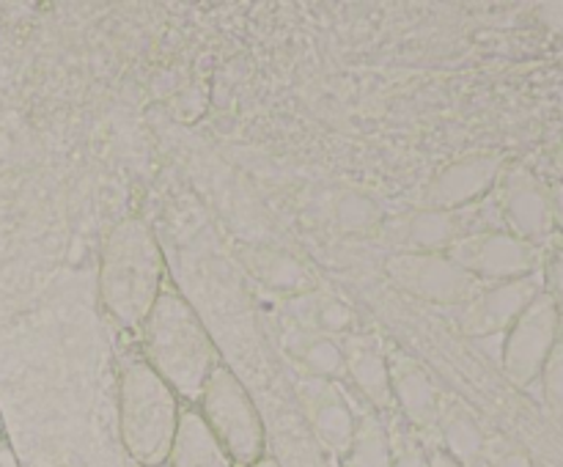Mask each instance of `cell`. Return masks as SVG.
Masks as SVG:
<instances>
[{
	"label": "cell",
	"mask_w": 563,
	"mask_h": 467,
	"mask_svg": "<svg viewBox=\"0 0 563 467\" xmlns=\"http://www.w3.org/2000/svg\"><path fill=\"white\" fill-rule=\"evenodd\" d=\"M141 355L170 385L179 399L198 401L203 385L220 366V352L207 324L181 291H159L157 302L143 319Z\"/></svg>",
	"instance_id": "1"
},
{
	"label": "cell",
	"mask_w": 563,
	"mask_h": 467,
	"mask_svg": "<svg viewBox=\"0 0 563 467\" xmlns=\"http://www.w3.org/2000/svg\"><path fill=\"white\" fill-rule=\"evenodd\" d=\"M165 258L152 225L137 214L115 220L99 253V300L121 327L137 330L163 291Z\"/></svg>",
	"instance_id": "2"
},
{
	"label": "cell",
	"mask_w": 563,
	"mask_h": 467,
	"mask_svg": "<svg viewBox=\"0 0 563 467\" xmlns=\"http://www.w3.org/2000/svg\"><path fill=\"white\" fill-rule=\"evenodd\" d=\"M179 396L132 349L119 363V437L141 467L165 465L179 426Z\"/></svg>",
	"instance_id": "3"
},
{
	"label": "cell",
	"mask_w": 563,
	"mask_h": 467,
	"mask_svg": "<svg viewBox=\"0 0 563 467\" xmlns=\"http://www.w3.org/2000/svg\"><path fill=\"white\" fill-rule=\"evenodd\" d=\"M198 412L236 467H247L262 459L267 445L262 412L242 379L225 363H220L203 385L198 396Z\"/></svg>",
	"instance_id": "4"
},
{
	"label": "cell",
	"mask_w": 563,
	"mask_h": 467,
	"mask_svg": "<svg viewBox=\"0 0 563 467\" xmlns=\"http://www.w3.org/2000/svg\"><path fill=\"white\" fill-rule=\"evenodd\" d=\"M493 209L500 229L531 245L548 247L555 240L550 181L526 163L509 159L493 190Z\"/></svg>",
	"instance_id": "5"
},
{
	"label": "cell",
	"mask_w": 563,
	"mask_h": 467,
	"mask_svg": "<svg viewBox=\"0 0 563 467\" xmlns=\"http://www.w3.org/2000/svg\"><path fill=\"white\" fill-rule=\"evenodd\" d=\"M449 256L478 283H500V280L542 273L544 247L531 245L500 225H493V229L467 234L451 247Z\"/></svg>",
	"instance_id": "6"
},
{
	"label": "cell",
	"mask_w": 563,
	"mask_h": 467,
	"mask_svg": "<svg viewBox=\"0 0 563 467\" xmlns=\"http://www.w3.org/2000/svg\"><path fill=\"white\" fill-rule=\"evenodd\" d=\"M383 269L396 289L434 305L460 308L482 286L449 253L394 251L385 258Z\"/></svg>",
	"instance_id": "7"
},
{
	"label": "cell",
	"mask_w": 563,
	"mask_h": 467,
	"mask_svg": "<svg viewBox=\"0 0 563 467\" xmlns=\"http://www.w3.org/2000/svg\"><path fill=\"white\" fill-rule=\"evenodd\" d=\"M559 319L561 308L548 291H542L506 330L500 368L517 388H531L539 382L550 352L559 344Z\"/></svg>",
	"instance_id": "8"
},
{
	"label": "cell",
	"mask_w": 563,
	"mask_h": 467,
	"mask_svg": "<svg viewBox=\"0 0 563 467\" xmlns=\"http://www.w3.org/2000/svg\"><path fill=\"white\" fill-rule=\"evenodd\" d=\"M542 291V273L500 280V283H482L456 308V327L467 338H487V335L504 333Z\"/></svg>",
	"instance_id": "9"
},
{
	"label": "cell",
	"mask_w": 563,
	"mask_h": 467,
	"mask_svg": "<svg viewBox=\"0 0 563 467\" xmlns=\"http://www.w3.org/2000/svg\"><path fill=\"white\" fill-rule=\"evenodd\" d=\"M498 223V214H487V209L478 212L462 209V212H443V209H416L388 225V242H394L396 251H416V253H449L451 247L467 234L482 229H493Z\"/></svg>",
	"instance_id": "10"
},
{
	"label": "cell",
	"mask_w": 563,
	"mask_h": 467,
	"mask_svg": "<svg viewBox=\"0 0 563 467\" xmlns=\"http://www.w3.org/2000/svg\"><path fill=\"white\" fill-rule=\"evenodd\" d=\"M506 163L509 157L498 152H476L451 159L423 187V207L443 209V212L478 207L484 198L493 196Z\"/></svg>",
	"instance_id": "11"
},
{
	"label": "cell",
	"mask_w": 563,
	"mask_h": 467,
	"mask_svg": "<svg viewBox=\"0 0 563 467\" xmlns=\"http://www.w3.org/2000/svg\"><path fill=\"white\" fill-rule=\"evenodd\" d=\"M385 355H388L390 399H394L401 421L416 429L418 434L432 432L438 426L440 410H443V396L434 388L432 377L401 346L385 344Z\"/></svg>",
	"instance_id": "12"
},
{
	"label": "cell",
	"mask_w": 563,
	"mask_h": 467,
	"mask_svg": "<svg viewBox=\"0 0 563 467\" xmlns=\"http://www.w3.org/2000/svg\"><path fill=\"white\" fill-rule=\"evenodd\" d=\"M297 399L319 443L333 454L344 456L355 434L357 410L350 404L339 382L308 377L306 382L297 385Z\"/></svg>",
	"instance_id": "13"
},
{
	"label": "cell",
	"mask_w": 563,
	"mask_h": 467,
	"mask_svg": "<svg viewBox=\"0 0 563 467\" xmlns=\"http://www.w3.org/2000/svg\"><path fill=\"white\" fill-rule=\"evenodd\" d=\"M341 349H344V379L350 388L361 396L363 404L385 415L394 407L385 344L372 333H352L341 338Z\"/></svg>",
	"instance_id": "14"
},
{
	"label": "cell",
	"mask_w": 563,
	"mask_h": 467,
	"mask_svg": "<svg viewBox=\"0 0 563 467\" xmlns=\"http://www.w3.org/2000/svg\"><path fill=\"white\" fill-rule=\"evenodd\" d=\"M236 256H240L242 267L253 275V280H258L264 289L275 291V294H284L286 300L317 289V278L308 264L284 247L240 242Z\"/></svg>",
	"instance_id": "15"
},
{
	"label": "cell",
	"mask_w": 563,
	"mask_h": 467,
	"mask_svg": "<svg viewBox=\"0 0 563 467\" xmlns=\"http://www.w3.org/2000/svg\"><path fill=\"white\" fill-rule=\"evenodd\" d=\"M440 445L445 454L462 467H482L484 456H487L489 434L484 432L482 421L467 410L465 404L454 399H443V410H440L438 426Z\"/></svg>",
	"instance_id": "16"
},
{
	"label": "cell",
	"mask_w": 563,
	"mask_h": 467,
	"mask_svg": "<svg viewBox=\"0 0 563 467\" xmlns=\"http://www.w3.org/2000/svg\"><path fill=\"white\" fill-rule=\"evenodd\" d=\"M286 313L295 319V327L317 330V333L333 335V338H346V335L357 333L355 308L328 291L313 289L308 294L289 297Z\"/></svg>",
	"instance_id": "17"
},
{
	"label": "cell",
	"mask_w": 563,
	"mask_h": 467,
	"mask_svg": "<svg viewBox=\"0 0 563 467\" xmlns=\"http://www.w3.org/2000/svg\"><path fill=\"white\" fill-rule=\"evenodd\" d=\"M168 467H236L198 410H181Z\"/></svg>",
	"instance_id": "18"
},
{
	"label": "cell",
	"mask_w": 563,
	"mask_h": 467,
	"mask_svg": "<svg viewBox=\"0 0 563 467\" xmlns=\"http://www.w3.org/2000/svg\"><path fill=\"white\" fill-rule=\"evenodd\" d=\"M286 352L300 368H306L308 377L330 379L339 382L344 379V349L341 338L317 333L308 327H291L286 333Z\"/></svg>",
	"instance_id": "19"
},
{
	"label": "cell",
	"mask_w": 563,
	"mask_h": 467,
	"mask_svg": "<svg viewBox=\"0 0 563 467\" xmlns=\"http://www.w3.org/2000/svg\"><path fill=\"white\" fill-rule=\"evenodd\" d=\"M341 462L344 467H390L394 443H390V426L383 412L363 404V410L357 412L352 443Z\"/></svg>",
	"instance_id": "20"
},
{
	"label": "cell",
	"mask_w": 563,
	"mask_h": 467,
	"mask_svg": "<svg viewBox=\"0 0 563 467\" xmlns=\"http://www.w3.org/2000/svg\"><path fill=\"white\" fill-rule=\"evenodd\" d=\"M333 220L346 234H366L383 223V209L372 196L361 190H346L335 198Z\"/></svg>",
	"instance_id": "21"
},
{
	"label": "cell",
	"mask_w": 563,
	"mask_h": 467,
	"mask_svg": "<svg viewBox=\"0 0 563 467\" xmlns=\"http://www.w3.org/2000/svg\"><path fill=\"white\" fill-rule=\"evenodd\" d=\"M390 443H394V462L390 467H429V445L423 443V434L407 426L405 421L388 423Z\"/></svg>",
	"instance_id": "22"
},
{
	"label": "cell",
	"mask_w": 563,
	"mask_h": 467,
	"mask_svg": "<svg viewBox=\"0 0 563 467\" xmlns=\"http://www.w3.org/2000/svg\"><path fill=\"white\" fill-rule=\"evenodd\" d=\"M539 385H542V396L548 410L553 412L555 421L563 423V341L561 338L559 344H555V349L550 352L542 374H539Z\"/></svg>",
	"instance_id": "23"
},
{
	"label": "cell",
	"mask_w": 563,
	"mask_h": 467,
	"mask_svg": "<svg viewBox=\"0 0 563 467\" xmlns=\"http://www.w3.org/2000/svg\"><path fill=\"white\" fill-rule=\"evenodd\" d=\"M482 467H537L526 448L506 437H489L487 456H484Z\"/></svg>",
	"instance_id": "24"
},
{
	"label": "cell",
	"mask_w": 563,
	"mask_h": 467,
	"mask_svg": "<svg viewBox=\"0 0 563 467\" xmlns=\"http://www.w3.org/2000/svg\"><path fill=\"white\" fill-rule=\"evenodd\" d=\"M542 280H544V291L553 297L555 305L563 311V240L561 236H555V240L544 247Z\"/></svg>",
	"instance_id": "25"
},
{
	"label": "cell",
	"mask_w": 563,
	"mask_h": 467,
	"mask_svg": "<svg viewBox=\"0 0 563 467\" xmlns=\"http://www.w3.org/2000/svg\"><path fill=\"white\" fill-rule=\"evenodd\" d=\"M542 176L544 179L563 185V143H559V146H553L548 152V157H544V174Z\"/></svg>",
	"instance_id": "26"
},
{
	"label": "cell",
	"mask_w": 563,
	"mask_h": 467,
	"mask_svg": "<svg viewBox=\"0 0 563 467\" xmlns=\"http://www.w3.org/2000/svg\"><path fill=\"white\" fill-rule=\"evenodd\" d=\"M550 198H553L555 236H561V240H563V185H559V181H550Z\"/></svg>",
	"instance_id": "27"
},
{
	"label": "cell",
	"mask_w": 563,
	"mask_h": 467,
	"mask_svg": "<svg viewBox=\"0 0 563 467\" xmlns=\"http://www.w3.org/2000/svg\"><path fill=\"white\" fill-rule=\"evenodd\" d=\"M429 467H462L443 448H429Z\"/></svg>",
	"instance_id": "28"
},
{
	"label": "cell",
	"mask_w": 563,
	"mask_h": 467,
	"mask_svg": "<svg viewBox=\"0 0 563 467\" xmlns=\"http://www.w3.org/2000/svg\"><path fill=\"white\" fill-rule=\"evenodd\" d=\"M0 467H20V459H16L14 448L0 437Z\"/></svg>",
	"instance_id": "29"
},
{
	"label": "cell",
	"mask_w": 563,
	"mask_h": 467,
	"mask_svg": "<svg viewBox=\"0 0 563 467\" xmlns=\"http://www.w3.org/2000/svg\"><path fill=\"white\" fill-rule=\"evenodd\" d=\"M247 467H280V462L275 459V456H262V459H256L253 465H247Z\"/></svg>",
	"instance_id": "30"
},
{
	"label": "cell",
	"mask_w": 563,
	"mask_h": 467,
	"mask_svg": "<svg viewBox=\"0 0 563 467\" xmlns=\"http://www.w3.org/2000/svg\"><path fill=\"white\" fill-rule=\"evenodd\" d=\"M559 338L563 341V311H561V319H559Z\"/></svg>",
	"instance_id": "31"
},
{
	"label": "cell",
	"mask_w": 563,
	"mask_h": 467,
	"mask_svg": "<svg viewBox=\"0 0 563 467\" xmlns=\"http://www.w3.org/2000/svg\"><path fill=\"white\" fill-rule=\"evenodd\" d=\"M154 467H168V462H165V465H154Z\"/></svg>",
	"instance_id": "32"
}]
</instances>
